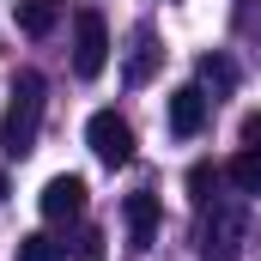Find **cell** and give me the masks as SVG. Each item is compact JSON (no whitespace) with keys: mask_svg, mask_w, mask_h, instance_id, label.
<instances>
[{"mask_svg":"<svg viewBox=\"0 0 261 261\" xmlns=\"http://www.w3.org/2000/svg\"><path fill=\"white\" fill-rule=\"evenodd\" d=\"M37 128H43V73H18L12 79V103H6V122H0V146L6 158H24L37 146Z\"/></svg>","mask_w":261,"mask_h":261,"instance_id":"cell-1","label":"cell"},{"mask_svg":"<svg viewBox=\"0 0 261 261\" xmlns=\"http://www.w3.org/2000/svg\"><path fill=\"white\" fill-rule=\"evenodd\" d=\"M243 206H231V200H219L213 213L200 206V261H237L243 255Z\"/></svg>","mask_w":261,"mask_h":261,"instance_id":"cell-2","label":"cell"},{"mask_svg":"<svg viewBox=\"0 0 261 261\" xmlns=\"http://www.w3.org/2000/svg\"><path fill=\"white\" fill-rule=\"evenodd\" d=\"M110 67V24L97 6H79L73 12V73L79 79H97Z\"/></svg>","mask_w":261,"mask_h":261,"instance_id":"cell-3","label":"cell"},{"mask_svg":"<svg viewBox=\"0 0 261 261\" xmlns=\"http://www.w3.org/2000/svg\"><path fill=\"white\" fill-rule=\"evenodd\" d=\"M85 146L97 152V164H110V170H122L134 158V128L116 116V110H97L91 122H85Z\"/></svg>","mask_w":261,"mask_h":261,"instance_id":"cell-4","label":"cell"},{"mask_svg":"<svg viewBox=\"0 0 261 261\" xmlns=\"http://www.w3.org/2000/svg\"><path fill=\"white\" fill-rule=\"evenodd\" d=\"M206 128V91L200 85H176L170 91V134L176 140H195Z\"/></svg>","mask_w":261,"mask_h":261,"instance_id":"cell-5","label":"cell"},{"mask_svg":"<svg viewBox=\"0 0 261 261\" xmlns=\"http://www.w3.org/2000/svg\"><path fill=\"white\" fill-rule=\"evenodd\" d=\"M85 213V182L79 176H49V189H43V219H79Z\"/></svg>","mask_w":261,"mask_h":261,"instance_id":"cell-6","label":"cell"},{"mask_svg":"<svg viewBox=\"0 0 261 261\" xmlns=\"http://www.w3.org/2000/svg\"><path fill=\"white\" fill-rule=\"evenodd\" d=\"M128 237H134V249H152L158 243V200L152 195H128Z\"/></svg>","mask_w":261,"mask_h":261,"instance_id":"cell-7","label":"cell"},{"mask_svg":"<svg viewBox=\"0 0 261 261\" xmlns=\"http://www.w3.org/2000/svg\"><path fill=\"white\" fill-rule=\"evenodd\" d=\"M152 67H158V37H152V24H140L134 31V55H128V85H146Z\"/></svg>","mask_w":261,"mask_h":261,"instance_id":"cell-8","label":"cell"},{"mask_svg":"<svg viewBox=\"0 0 261 261\" xmlns=\"http://www.w3.org/2000/svg\"><path fill=\"white\" fill-rule=\"evenodd\" d=\"M61 18V0H18V31L24 37H49Z\"/></svg>","mask_w":261,"mask_h":261,"instance_id":"cell-9","label":"cell"},{"mask_svg":"<svg viewBox=\"0 0 261 261\" xmlns=\"http://www.w3.org/2000/svg\"><path fill=\"white\" fill-rule=\"evenodd\" d=\"M225 176H231V182H237L243 195H261V152H237Z\"/></svg>","mask_w":261,"mask_h":261,"instance_id":"cell-10","label":"cell"},{"mask_svg":"<svg viewBox=\"0 0 261 261\" xmlns=\"http://www.w3.org/2000/svg\"><path fill=\"white\" fill-rule=\"evenodd\" d=\"M200 85H213V91H231V85H237V67L225 61V55H200Z\"/></svg>","mask_w":261,"mask_h":261,"instance_id":"cell-11","label":"cell"},{"mask_svg":"<svg viewBox=\"0 0 261 261\" xmlns=\"http://www.w3.org/2000/svg\"><path fill=\"white\" fill-rule=\"evenodd\" d=\"M18 261H61V249L43 231H31V237H18Z\"/></svg>","mask_w":261,"mask_h":261,"instance_id":"cell-12","label":"cell"},{"mask_svg":"<svg viewBox=\"0 0 261 261\" xmlns=\"http://www.w3.org/2000/svg\"><path fill=\"white\" fill-rule=\"evenodd\" d=\"M213 182H219V170H213V164H195V170H189V200L206 206V200H213Z\"/></svg>","mask_w":261,"mask_h":261,"instance_id":"cell-13","label":"cell"},{"mask_svg":"<svg viewBox=\"0 0 261 261\" xmlns=\"http://www.w3.org/2000/svg\"><path fill=\"white\" fill-rule=\"evenodd\" d=\"M73 261H103V231H79L73 237Z\"/></svg>","mask_w":261,"mask_h":261,"instance_id":"cell-14","label":"cell"},{"mask_svg":"<svg viewBox=\"0 0 261 261\" xmlns=\"http://www.w3.org/2000/svg\"><path fill=\"white\" fill-rule=\"evenodd\" d=\"M243 152H261V110L243 116Z\"/></svg>","mask_w":261,"mask_h":261,"instance_id":"cell-15","label":"cell"},{"mask_svg":"<svg viewBox=\"0 0 261 261\" xmlns=\"http://www.w3.org/2000/svg\"><path fill=\"white\" fill-rule=\"evenodd\" d=\"M0 200H6V176H0Z\"/></svg>","mask_w":261,"mask_h":261,"instance_id":"cell-16","label":"cell"}]
</instances>
